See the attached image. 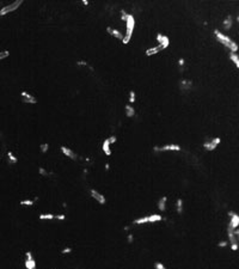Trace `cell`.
Returning a JSON list of instances; mask_svg holds the SVG:
<instances>
[{
  "label": "cell",
  "instance_id": "6da1fadb",
  "mask_svg": "<svg viewBox=\"0 0 239 269\" xmlns=\"http://www.w3.org/2000/svg\"><path fill=\"white\" fill-rule=\"evenodd\" d=\"M214 35L218 40V42H220L221 44H224L226 48H228L231 50V53H237L238 50V44L234 42V40H232L231 37L226 36L225 34L220 33L219 30H214Z\"/></svg>",
  "mask_w": 239,
  "mask_h": 269
},
{
  "label": "cell",
  "instance_id": "7a4b0ae2",
  "mask_svg": "<svg viewBox=\"0 0 239 269\" xmlns=\"http://www.w3.org/2000/svg\"><path fill=\"white\" fill-rule=\"evenodd\" d=\"M126 28H127V33L126 35L123 36L122 38V42L123 44H128L130 38H132V35H133V31H134V28H135V19L132 15L128 16V19L126 20Z\"/></svg>",
  "mask_w": 239,
  "mask_h": 269
},
{
  "label": "cell",
  "instance_id": "3957f363",
  "mask_svg": "<svg viewBox=\"0 0 239 269\" xmlns=\"http://www.w3.org/2000/svg\"><path fill=\"white\" fill-rule=\"evenodd\" d=\"M22 4H23L22 0H17V1H13V3H11V4L7 5V6H4L1 10H0V16H5V15H7V13H11V12L16 11Z\"/></svg>",
  "mask_w": 239,
  "mask_h": 269
},
{
  "label": "cell",
  "instance_id": "277c9868",
  "mask_svg": "<svg viewBox=\"0 0 239 269\" xmlns=\"http://www.w3.org/2000/svg\"><path fill=\"white\" fill-rule=\"evenodd\" d=\"M182 147L179 145L176 144H169V145H164V146H154L153 147V151L154 152H166V151H181Z\"/></svg>",
  "mask_w": 239,
  "mask_h": 269
},
{
  "label": "cell",
  "instance_id": "5b68a950",
  "mask_svg": "<svg viewBox=\"0 0 239 269\" xmlns=\"http://www.w3.org/2000/svg\"><path fill=\"white\" fill-rule=\"evenodd\" d=\"M24 267L26 269H37L36 268V261L34 258V255L31 251L25 252V261H24Z\"/></svg>",
  "mask_w": 239,
  "mask_h": 269
},
{
  "label": "cell",
  "instance_id": "8992f818",
  "mask_svg": "<svg viewBox=\"0 0 239 269\" xmlns=\"http://www.w3.org/2000/svg\"><path fill=\"white\" fill-rule=\"evenodd\" d=\"M220 142H221L220 138H213V139L208 140V141H206L203 144V148L206 149V151H214Z\"/></svg>",
  "mask_w": 239,
  "mask_h": 269
},
{
  "label": "cell",
  "instance_id": "52a82bcc",
  "mask_svg": "<svg viewBox=\"0 0 239 269\" xmlns=\"http://www.w3.org/2000/svg\"><path fill=\"white\" fill-rule=\"evenodd\" d=\"M20 97H22V102L25 104H36L37 103V98L35 96H33L31 94L26 92V91H22Z\"/></svg>",
  "mask_w": 239,
  "mask_h": 269
},
{
  "label": "cell",
  "instance_id": "ba28073f",
  "mask_svg": "<svg viewBox=\"0 0 239 269\" xmlns=\"http://www.w3.org/2000/svg\"><path fill=\"white\" fill-rule=\"evenodd\" d=\"M90 195H91L92 199H95L99 204H105L106 203V199L103 194H101L98 190L96 189H90Z\"/></svg>",
  "mask_w": 239,
  "mask_h": 269
},
{
  "label": "cell",
  "instance_id": "9c48e42d",
  "mask_svg": "<svg viewBox=\"0 0 239 269\" xmlns=\"http://www.w3.org/2000/svg\"><path fill=\"white\" fill-rule=\"evenodd\" d=\"M228 215H230V223H228V225H227V227H230V228H238V225H239V215L237 214V213H234V212H228Z\"/></svg>",
  "mask_w": 239,
  "mask_h": 269
},
{
  "label": "cell",
  "instance_id": "30bf717a",
  "mask_svg": "<svg viewBox=\"0 0 239 269\" xmlns=\"http://www.w3.org/2000/svg\"><path fill=\"white\" fill-rule=\"evenodd\" d=\"M60 149H61L62 154H65V156L68 157L70 159H72V160H77V159H78V154L73 151V149H71L70 147H67V146H61V147H60Z\"/></svg>",
  "mask_w": 239,
  "mask_h": 269
},
{
  "label": "cell",
  "instance_id": "8fae6325",
  "mask_svg": "<svg viewBox=\"0 0 239 269\" xmlns=\"http://www.w3.org/2000/svg\"><path fill=\"white\" fill-rule=\"evenodd\" d=\"M193 88V81L190 79H182L179 81V90L183 92H188Z\"/></svg>",
  "mask_w": 239,
  "mask_h": 269
},
{
  "label": "cell",
  "instance_id": "7c38bea8",
  "mask_svg": "<svg viewBox=\"0 0 239 269\" xmlns=\"http://www.w3.org/2000/svg\"><path fill=\"white\" fill-rule=\"evenodd\" d=\"M157 41L159 42V46L163 47V49H166L170 44V38L165 35H162V34H158L157 35Z\"/></svg>",
  "mask_w": 239,
  "mask_h": 269
},
{
  "label": "cell",
  "instance_id": "4fadbf2b",
  "mask_svg": "<svg viewBox=\"0 0 239 269\" xmlns=\"http://www.w3.org/2000/svg\"><path fill=\"white\" fill-rule=\"evenodd\" d=\"M106 33H108L109 35L114 36V37H115V38H117V40H122V38H123L122 33L120 31V30H117V29H112V28L108 26V28H106Z\"/></svg>",
  "mask_w": 239,
  "mask_h": 269
},
{
  "label": "cell",
  "instance_id": "5bb4252c",
  "mask_svg": "<svg viewBox=\"0 0 239 269\" xmlns=\"http://www.w3.org/2000/svg\"><path fill=\"white\" fill-rule=\"evenodd\" d=\"M166 203H167V196H163L158 200L157 202V207L160 212H164L165 209H166Z\"/></svg>",
  "mask_w": 239,
  "mask_h": 269
},
{
  "label": "cell",
  "instance_id": "9a60e30c",
  "mask_svg": "<svg viewBox=\"0 0 239 269\" xmlns=\"http://www.w3.org/2000/svg\"><path fill=\"white\" fill-rule=\"evenodd\" d=\"M162 50H164V49H163V47L158 44L157 47L148 48V49L145 51V54H146L147 56H152V55H154V54H158V53H159V51H162Z\"/></svg>",
  "mask_w": 239,
  "mask_h": 269
},
{
  "label": "cell",
  "instance_id": "2e32d148",
  "mask_svg": "<svg viewBox=\"0 0 239 269\" xmlns=\"http://www.w3.org/2000/svg\"><path fill=\"white\" fill-rule=\"evenodd\" d=\"M102 151L105 153V156H111V149H110V142L108 139L104 140L103 145H102Z\"/></svg>",
  "mask_w": 239,
  "mask_h": 269
},
{
  "label": "cell",
  "instance_id": "e0dca14e",
  "mask_svg": "<svg viewBox=\"0 0 239 269\" xmlns=\"http://www.w3.org/2000/svg\"><path fill=\"white\" fill-rule=\"evenodd\" d=\"M232 25H233V18H232V16H227L225 18V20L222 22V26L225 30H230L232 28Z\"/></svg>",
  "mask_w": 239,
  "mask_h": 269
},
{
  "label": "cell",
  "instance_id": "ac0fdd59",
  "mask_svg": "<svg viewBox=\"0 0 239 269\" xmlns=\"http://www.w3.org/2000/svg\"><path fill=\"white\" fill-rule=\"evenodd\" d=\"M6 157H7V163L9 164H11V165H14V164H17L18 163V158L11 152V151H9L7 152V154H6Z\"/></svg>",
  "mask_w": 239,
  "mask_h": 269
},
{
  "label": "cell",
  "instance_id": "d6986e66",
  "mask_svg": "<svg viewBox=\"0 0 239 269\" xmlns=\"http://www.w3.org/2000/svg\"><path fill=\"white\" fill-rule=\"evenodd\" d=\"M176 208H177V213H178V214H182V213H183V209H184L183 199H178V200L176 201Z\"/></svg>",
  "mask_w": 239,
  "mask_h": 269
},
{
  "label": "cell",
  "instance_id": "ffe728a7",
  "mask_svg": "<svg viewBox=\"0 0 239 269\" xmlns=\"http://www.w3.org/2000/svg\"><path fill=\"white\" fill-rule=\"evenodd\" d=\"M163 220V217L160 214H151L148 215V223H158V221H162Z\"/></svg>",
  "mask_w": 239,
  "mask_h": 269
},
{
  "label": "cell",
  "instance_id": "44dd1931",
  "mask_svg": "<svg viewBox=\"0 0 239 269\" xmlns=\"http://www.w3.org/2000/svg\"><path fill=\"white\" fill-rule=\"evenodd\" d=\"M125 110H126V115H127L128 117H134V116H135V109H134L132 105L127 104V105L125 107Z\"/></svg>",
  "mask_w": 239,
  "mask_h": 269
},
{
  "label": "cell",
  "instance_id": "7402d4cb",
  "mask_svg": "<svg viewBox=\"0 0 239 269\" xmlns=\"http://www.w3.org/2000/svg\"><path fill=\"white\" fill-rule=\"evenodd\" d=\"M230 60L235 65V67H239V56L235 53H230Z\"/></svg>",
  "mask_w": 239,
  "mask_h": 269
},
{
  "label": "cell",
  "instance_id": "603a6c76",
  "mask_svg": "<svg viewBox=\"0 0 239 269\" xmlns=\"http://www.w3.org/2000/svg\"><path fill=\"white\" fill-rule=\"evenodd\" d=\"M40 220H53L54 219V214L51 213H44V214H40L38 215Z\"/></svg>",
  "mask_w": 239,
  "mask_h": 269
},
{
  "label": "cell",
  "instance_id": "cb8c5ba5",
  "mask_svg": "<svg viewBox=\"0 0 239 269\" xmlns=\"http://www.w3.org/2000/svg\"><path fill=\"white\" fill-rule=\"evenodd\" d=\"M135 225H141V224H146V223H148V215H146V217H141V218H138V219H135L134 221H133Z\"/></svg>",
  "mask_w": 239,
  "mask_h": 269
},
{
  "label": "cell",
  "instance_id": "d4e9b609",
  "mask_svg": "<svg viewBox=\"0 0 239 269\" xmlns=\"http://www.w3.org/2000/svg\"><path fill=\"white\" fill-rule=\"evenodd\" d=\"M19 204L20 206H26V207H31V206L35 204V201L34 200H22L19 202Z\"/></svg>",
  "mask_w": 239,
  "mask_h": 269
},
{
  "label": "cell",
  "instance_id": "484cf974",
  "mask_svg": "<svg viewBox=\"0 0 239 269\" xmlns=\"http://www.w3.org/2000/svg\"><path fill=\"white\" fill-rule=\"evenodd\" d=\"M48 149H49V144L46 142V144H41V145H40V151H41L43 154L48 152Z\"/></svg>",
  "mask_w": 239,
  "mask_h": 269
},
{
  "label": "cell",
  "instance_id": "4316f807",
  "mask_svg": "<svg viewBox=\"0 0 239 269\" xmlns=\"http://www.w3.org/2000/svg\"><path fill=\"white\" fill-rule=\"evenodd\" d=\"M38 173L41 175V176H44V177H47V176H49V175H51L53 172H48L44 167H42V166H40L38 167Z\"/></svg>",
  "mask_w": 239,
  "mask_h": 269
},
{
  "label": "cell",
  "instance_id": "83f0119b",
  "mask_svg": "<svg viewBox=\"0 0 239 269\" xmlns=\"http://www.w3.org/2000/svg\"><path fill=\"white\" fill-rule=\"evenodd\" d=\"M136 99V94L134 90H132V91H129V103H134Z\"/></svg>",
  "mask_w": 239,
  "mask_h": 269
},
{
  "label": "cell",
  "instance_id": "f1b7e54d",
  "mask_svg": "<svg viewBox=\"0 0 239 269\" xmlns=\"http://www.w3.org/2000/svg\"><path fill=\"white\" fill-rule=\"evenodd\" d=\"M10 55V51L9 50H3V51H0V61L4 59H6L7 56Z\"/></svg>",
  "mask_w": 239,
  "mask_h": 269
},
{
  "label": "cell",
  "instance_id": "f546056e",
  "mask_svg": "<svg viewBox=\"0 0 239 269\" xmlns=\"http://www.w3.org/2000/svg\"><path fill=\"white\" fill-rule=\"evenodd\" d=\"M120 12H121V20H125V22H126V20L128 19L129 13H127V11H126V10H121Z\"/></svg>",
  "mask_w": 239,
  "mask_h": 269
},
{
  "label": "cell",
  "instance_id": "4dcf8cb0",
  "mask_svg": "<svg viewBox=\"0 0 239 269\" xmlns=\"http://www.w3.org/2000/svg\"><path fill=\"white\" fill-rule=\"evenodd\" d=\"M72 250H73V249H72L71 247H66V248H64V249L61 250V254H62V255H68V254L72 252Z\"/></svg>",
  "mask_w": 239,
  "mask_h": 269
},
{
  "label": "cell",
  "instance_id": "1f68e13d",
  "mask_svg": "<svg viewBox=\"0 0 239 269\" xmlns=\"http://www.w3.org/2000/svg\"><path fill=\"white\" fill-rule=\"evenodd\" d=\"M54 219L60 220V221H64V220H66V215L65 214H56V215H54Z\"/></svg>",
  "mask_w": 239,
  "mask_h": 269
},
{
  "label": "cell",
  "instance_id": "d6a6232c",
  "mask_svg": "<svg viewBox=\"0 0 239 269\" xmlns=\"http://www.w3.org/2000/svg\"><path fill=\"white\" fill-rule=\"evenodd\" d=\"M154 268L156 269H166L165 265L162 262H154Z\"/></svg>",
  "mask_w": 239,
  "mask_h": 269
},
{
  "label": "cell",
  "instance_id": "836d02e7",
  "mask_svg": "<svg viewBox=\"0 0 239 269\" xmlns=\"http://www.w3.org/2000/svg\"><path fill=\"white\" fill-rule=\"evenodd\" d=\"M127 242H128L129 244H133V243H134V234H133V233H129V234L127 236Z\"/></svg>",
  "mask_w": 239,
  "mask_h": 269
},
{
  "label": "cell",
  "instance_id": "e575fe53",
  "mask_svg": "<svg viewBox=\"0 0 239 269\" xmlns=\"http://www.w3.org/2000/svg\"><path fill=\"white\" fill-rule=\"evenodd\" d=\"M227 244H228L227 241H220V242L218 243V247H219V248H226Z\"/></svg>",
  "mask_w": 239,
  "mask_h": 269
},
{
  "label": "cell",
  "instance_id": "d590c367",
  "mask_svg": "<svg viewBox=\"0 0 239 269\" xmlns=\"http://www.w3.org/2000/svg\"><path fill=\"white\" fill-rule=\"evenodd\" d=\"M108 140H109L110 145H111V144H115V142L117 141V136H116V135H111L110 138H108Z\"/></svg>",
  "mask_w": 239,
  "mask_h": 269
},
{
  "label": "cell",
  "instance_id": "8d00e7d4",
  "mask_svg": "<svg viewBox=\"0 0 239 269\" xmlns=\"http://www.w3.org/2000/svg\"><path fill=\"white\" fill-rule=\"evenodd\" d=\"M77 65L78 66H87V62L85 60H79V61H77Z\"/></svg>",
  "mask_w": 239,
  "mask_h": 269
},
{
  "label": "cell",
  "instance_id": "74e56055",
  "mask_svg": "<svg viewBox=\"0 0 239 269\" xmlns=\"http://www.w3.org/2000/svg\"><path fill=\"white\" fill-rule=\"evenodd\" d=\"M184 64H185V61H184V59H182V57H181V59H179V60H178V65H179V66H181V68H182V70H183V66H184Z\"/></svg>",
  "mask_w": 239,
  "mask_h": 269
},
{
  "label": "cell",
  "instance_id": "f35d334b",
  "mask_svg": "<svg viewBox=\"0 0 239 269\" xmlns=\"http://www.w3.org/2000/svg\"><path fill=\"white\" fill-rule=\"evenodd\" d=\"M83 4H84L85 6H87V5H88V1H87V0H83Z\"/></svg>",
  "mask_w": 239,
  "mask_h": 269
},
{
  "label": "cell",
  "instance_id": "ab89813d",
  "mask_svg": "<svg viewBox=\"0 0 239 269\" xmlns=\"http://www.w3.org/2000/svg\"><path fill=\"white\" fill-rule=\"evenodd\" d=\"M109 169H110V166H109V163H105V170L108 171Z\"/></svg>",
  "mask_w": 239,
  "mask_h": 269
}]
</instances>
